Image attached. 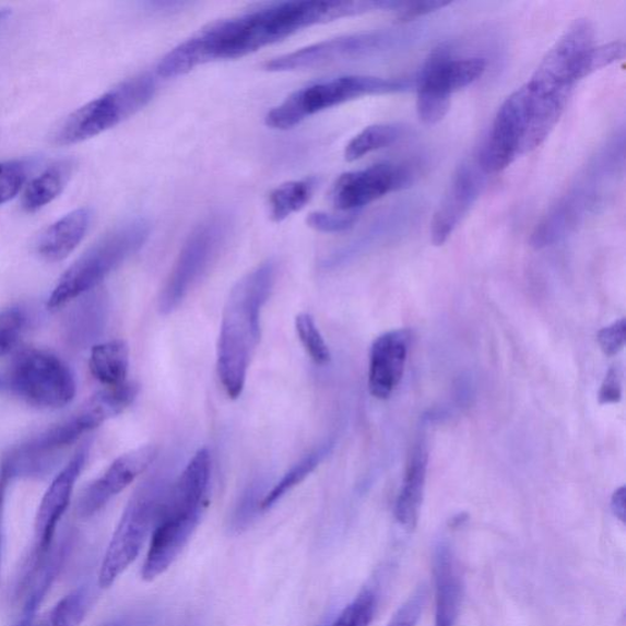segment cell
I'll use <instances>...</instances> for the list:
<instances>
[{"instance_id": "cell-20", "label": "cell", "mask_w": 626, "mask_h": 626, "mask_svg": "<svg viewBox=\"0 0 626 626\" xmlns=\"http://www.w3.org/2000/svg\"><path fill=\"white\" fill-rule=\"evenodd\" d=\"M90 223L88 209H78L66 214L39 235L36 244L37 253L48 262L66 260L85 239Z\"/></svg>"}, {"instance_id": "cell-24", "label": "cell", "mask_w": 626, "mask_h": 626, "mask_svg": "<svg viewBox=\"0 0 626 626\" xmlns=\"http://www.w3.org/2000/svg\"><path fill=\"white\" fill-rule=\"evenodd\" d=\"M139 394V386L133 382L107 387L87 400L76 415L84 423L88 433L116 417L128 409Z\"/></svg>"}, {"instance_id": "cell-8", "label": "cell", "mask_w": 626, "mask_h": 626, "mask_svg": "<svg viewBox=\"0 0 626 626\" xmlns=\"http://www.w3.org/2000/svg\"><path fill=\"white\" fill-rule=\"evenodd\" d=\"M232 222L228 214L215 213L203 220L182 245L160 297L162 314L178 309L185 297L206 273L227 241Z\"/></svg>"}, {"instance_id": "cell-19", "label": "cell", "mask_w": 626, "mask_h": 626, "mask_svg": "<svg viewBox=\"0 0 626 626\" xmlns=\"http://www.w3.org/2000/svg\"><path fill=\"white\" fill-rule=\"evenodd\" d=\"M434 575L436 591L435 626H456L461 600H463V582H461L453 553L445 543H440L436 550Z\"/></svg>"}, {"instance_id": "cell-17", "label": "cell", "mask_w": 626, "mask_h": 626, "mask_svg": "<svg viewBox=\"0 0 626 626\" xmlns=\"http://www.w3.org/2000/svg\"><path fill=\"white\" fill-rule=\"evenodd\" d=\"M486 68L484 58H454L447 48L440 47L429 56L415 84L417 91L451 99L456 92L484 75Z\"/></svg>"}, {"instance_id": "cell-34", "label": "cell", "mask_w": 626, "mask_h": 626, "mask_svg": "<svg viewBox=\"0 0 626 626\" xmlns=\"http://www.w3.org/2000/svg\"><path fill=\"white\" fill-rule=\"evenodd\" d=\"M27 173L26 162L0 163V206L17 197L27 180Z\"/></svg>"}, {"instance_id": "cell-4", "label": "cell", "mask_w": 626, "mask_h": 626, "mask_svg": "<svg viewBox=\"0 0 626 626\" xmlns=\"http://www.w3.org/2000/svg\"><path fill=\"white\" fill-rule=\"evenodd\" d=\"M151 225L145 220L129 221L92 246L61 275L48 299V309L56 311L78 297L95 290L150 238Z\"/></svg>"}, {"instance_id": "cell-31", "label": "cell", "mask_w": 626, "mask_h": 626, "mask_svg": "<svg viewBox=\"0 0 626 626\" xmlns=\"http://www.w3.org/2000/svg\"><path fill=\"white\" fill-rule=\"evenodd\" d=\"M264 482L261 479L255 480L246 487L233 510L229 520V530L234 533H241L248 530L260 510L265 497Z\"/></svg>"}, {"instance_id": "cell-25", "label": "cell", "mask_w": 626, "mask_h": 626, "mask_svg": "<svg viewBox=\"0 0 626 626\" xmlns=\"http://www.w3.org/2000/svg\"><path fill=\"white\" fill-rule=\"evenodd\" d=\"M73 169V161H60L31 180L24 192L23 209L35 213L52 203L67 188Z\"/></svg>"}, {"instance_id": "cell-38", "label": "cell", "mask_w": 626, "mask_h": 626, "mask_svg": "<svg viewBox=\"0 0 626 626\" xmlns=\"http://www.w3.org/2000/svg\"><path fill=\"white\" fill-rule=\"evenodd\" d=\"M625 57V45L623 43H612L603 46H594L588 59L589 76L603 68H607Z\"/></svg>"}, {"instance_id": "cell-1", "label": "cell", "mask_w": 626, "mask_h": 626, "mask_svg": "<svg viewBox=\"0 0 626 626\" xmlns=\"http://www.w3.org/2000/svg\"><path fill=\"white\" fill-rule=\"evenodd\" d=\"M383 10V0H304L261 7L239 16L220 20L185 39L164 56L157 74L174 79L215 60H234L315 25Z\"/></svg>"}, {"instance_id": "cell-39", "label": "cell", "mask_w": 626, "mask_h": 626, "mask_svg": "<svg viewBox=\"0 0 626 626\" xmlns=\"http://www.w3.org/2000/svg\"><path fill=\"white\" fill-rule=\"evenodd\" d=\"M598 341L605 355H617L626 341V322L624 318L609 327L602 328L599 332Z\"/></svg>"}, {"instance_id": "cell-13", "label": "cell", "mask_w": 626, "mask_h": 626, "mask_svg": "<svg viewBox=\"0 0 626 626\" xmlns=\"http://www.w3.org/2000/svg\"><path fill=\"white\" fill-rule=\"evenodd\" d=\"M413 181V169L403 164H377L343 174L333 185L331 198L338 211L357 212L388 193L409 188Z\"/></svg>"}, {"instance_id": "cell-45", "label": "cell", "mask_w": 626, "mask_h": 626, "mask_svg": "<svg viewBox=\"0 0 626 626\" xmlns=\"http://www.w3.org/2000/svg\"><path fill=\"white\" fill-rule=\"evenodd\" d=\"M36 612L24 610L22 619L15 626H34Z\"/></svg>"}, {"instance_id": "cell-10", "label": "cell", "mask_w": 626, "mask_h": 626, "mask_svg": "<svg viewBox=\"0 0 626 626\" xmlns=\"http://www.w3.org/2000/svg\"><path fill=\"white\" fill-rule=\"evenodd\" d=\"M589 19H577L542 59L528 85L539 94H571L578 81L589 76L588 59L594 47Z\"/></svg>"}, {"instance_id": "cell-37", "label": "cell", "mask_w": 626, "mask_h": 626, "mask_svg": "<svg viewBox=\"0 0 626 626\" xmlns=\"http://www.w3.org/2000/svg\"><path fill=\"white\" fill-rule=\"evenodd\" d=\"M427 598L425 587L418 588L398 610L388 626H416Z\"/></svg>"}, {"instance_id": "cell-11", "label": "cell", "mask_w": 626, "mask_h": 626, "mask_svg": "<svg viewBox=\"0 0 626 626\" xmlns=\"http://www.w3.org/2000/svg\"><path fill=\"white\" fill-rule=\"evenodd\" d=\"M530 105L531 92L525 84L511 94L498 109L476 162L486 176L505 170L521 156Z\"/></svg>"}, {"instance_id": "cell-14", "label": "cell", "mask_w": 626, "mask_h": 626, "mask_svg": "<svg viewBox=\"0 0 626 626\" xmlns=\"http://www.w3.org/2000/svg\"><path fill=\"white\" fill-rule=\"evenodd\" d=\"M87 453L85 449H80L70 459L69 463L54 480L47 489L43 501H40L36 521V550L31 574L39 568L45 560L56 535L57 527L61 518L66 515L71 496L75 488L82 470L86 463Z\"/></svg>"}, {"instance_id": "cell-43", "label": "cell", "mask_w": 626, "mask_h": 626, "mask_svg": "<svg viewBox=\"0 0 626 626\" xmlns=\"http://www.w3.org/2000/svg\"><path fill=\"white\" fill-rule=\"evenodd\" d=\"M611 508L615 518L619 519L622 522H625L626 518V489L625 487H621L614 492L611 501Z\"/></svg>"}, {"instance_id": "cell-41", "label": "cell", "mask_w": 626, "mask_h": 626, "mask_svg": "<svg viewBox=\"0 0 626 626\" xmlns=\"http://www.w3.org/2000/svg\"><path fill=\"white\" fill-rule=\"evenodd\" d=\"M623 394L622 371L619 367H612L601 386L599 402L601 405L619 403Z\"/></svg>"}, {"instance_id": "cell-3", "label": "cell", "mask_w": 626, "mask_h": 626, "mask_svg": "<svg viewBox=\"0 0 626 626\" xmlns=\"http://www.w3.org/2000/svg\"><path fill=\"white\" fill-rule=\"evenodd\" d=\"M211 480V457L200 449L179 479L170 486L155 525L142 578L155 580L187 547L206 506Z\"/></svg>"}, {"instance_id": "cell-32", "label": "cell", "mask_w": 626, "mask_h": 626, "mask_svg": "<svg viewBox=\"0 0 626 626\" xmlns=\"http://www.w3.org/2000/svg\"><path fill=\"white\" fill-rule=\"evenodd\" d=\"M295 327L306 353L310 355L312 361L317 365H326L330 363V347H328L320 330H318L314 317L309 314L297 316Z\"/></svg>"}, {"instance_id": "cell-27", "label": "cell", "mask_w": 626, "mask_h": 626, "mask_svg": "<svg viewBox=\"0 0 626 626\" xmlns=\"http://www.w3.org/2000/svg\"><path fill=\"white\" fill-rule=\"evenodd\" d=\"M316 188V178L286 181L280 185L269 197L271 218L281 223L305 209L306 204L311 201Z\"/></svg>"}, {"instance_id": "cell-16", "label": "cell", "mask_w": 626, "mask_h": 626, "mask_svg": "<svg viewBox=\"0 0 626 626\" xmlns=\"http://www.w3.org/2000/svg\"><path fill=\"white\" fill-rule=\"evenodd\" d=\"M485 176L477 163H464L458 168L430 223V239L435 246L445 245L474 206L484 189Z\"/></svg>"}, {"instance_id": "cell-2", "label": "cell", "mask_w": 626, "mask_h": 626, "mask_svg": "<svg viewBox=\"0 0 626 626\" xmlns=\"http://www.w3.org/2000/svg\"><path fill=\"white\" fill-rule=\"evenodd\" d=\"M276 267L267 261L236 284L225 304L221 326L217 368L224 391L239 398L251 357L261 340V311L275 282Z\"/></svg>"}, {"instance_id": "cell-42", "label": "cell", "mask_w": 626, "mask_h": 626, "mask_svg": "<svg viewBox=\"0 0 626 626\" xmlns=\"http://www.w3.org/2000/svg\"><path fill=\"white\" fill-rule=\"evenodd\" d=\"M160 614L155 610L132 611L113 618L101 626H156Z\"/></svg>"}, {"instance_id": "cell-9", "label": "cell", "mask_w": 626, "mask_h": 626, "mask_svg": "<svg viewBox=\"0 0 626 626\" xmlns=\"http://www.w3.org/2000/svg\"><path fill=\"white\" fill-rule=\"evenodd\" d=\"M10 387L26 403L43 409L64 408L76 395L75 377L68 365L55 354L37 349L16 357Z\"/></svg>"}, {"instance_id": "cell-26", "label": "cell", "mask_w": 626, "mask_h": 626, "mask_svg": "<svg viewBox=\"0 0 626 626\" xmlns=\"http://www.w3.org/2000/svg\"><path fill=\"white\" fill-rule=\"evenodd\" d=\"M129 346L122 341H111L92 347L90 371L107 387L125 385L129 373Z\"/></svg>"}, {"instance_id": "cell-30", "label": "cell", "mask_w": 626, "mask_h": 626, "mask_svg": "<svg viewBox=\"0 0 626 626\" xmlns=\"http://www.w3.org/2000/svg\"><path fill=\"white\" fill-rule=\"evenodd\" d=\"M90 604L85 588L71 592L60 600L37 625L34 626H80L84 622Z\"/></svg>"}, {"instance_id": "cell-40", "label": "cell", "mask_w": 626, "mask_h": 626, "mask_svg": "<svg viewBox=\"0 0 626 626\" xmlns=\"http://www.w3.org/2000/svg\"><path fill=\"white\" fill-rule=\"evenodd\" d=\"M450 5L444 0H420V2H402L397 10L399 22H412V20L438 12Z\"/></svg>"}, {"instance_id": "cell-22", "label": "cell", "mask_w": 626, "mask_h": 626, "mask_svg": "<svg viewBox=\"0 0 626 626\" xmlns=\"http://www.w3.org/2000/svg\"><path fill=\"white\" fill-rule=\"evenodd\" d=\"M529 88L531 105L527 132L521 146V156L535 151L548 139L553 129L558 125L570 96L567 94H539L530 86Z\"/></svg>"}, {"instance_id": "cell-5", "label": "cell", "mask_w": 626, "mask_h": 626, "mask_svg": "<svg viewBox=\"0 0 626 626\" xmlns=\"http://www.w3.org/2000/svg\"><path fill=\"white\" fill-rule=\"evenodd\" d=\"M415 81L349 75L317 82L297 90L265 116V125L274 130H290L317 113L375 95L395 94L413 86Z\"/></svg>"}, {"instance_id": "cell-15", "label": "cell", "mask_w": 626, "mask_h": 626, "mask_svg": "<svg viewBox=\"0 0 626 626\" xmlns=\"http://www.w3.org/2000/svg\"><path fill=\"white\" fill-rule=\"evenodd\" d=\"M155 446H143L120 456L113 461L105 474L82 494L78 512L81 518H91L135 481L157 458Z\"/></svg>"}, {"instance_id": "cell-29", "label": "cell", "mask_w": 626, "mask_h": 626, "mask_svg": "<svg viewBox=\"0 0 626 626\" xmlns=\"http://www.w3.org/2000/svg\"><path fill=\"white\" fill-rule=\"evenodd\" d=\"M333 446V442H326L312 450L311 453L306 454L300 461H297V463L286 472L279 484L270 492H267L262 501V510L272 508L287 492L302 484V482L322 463L324 458L331 453Z\"/></svg>"}, {"instance_id": "cell-46", "label": "cell", "mask_w": 626, "mask_h": 626, "mask_svg": "<svg viewBox=\"0 0 626 626\" xmlns=\"http://www.w3.org/2000/svg\"><path fill=\"white\" fill-rule=\"evenodd\" d=\"M9 14H10V13L8 12V10H0V22H3V20H4L5 17H8Z\"/></svg>"}, {"instance_id": "cell-36", "label": "cell", "mask_w": 626, "mask_h": 626, "mask_svg": "<svg viewBox=\"0 0 626 626\" xmlns=\"http://www.w3.org/2000/svg\"><path fill=\"white\" fill-rule=\"evenodd\" d=\"M358 221V212H343L340 214L314 212L306 223L310 228L321 233H342L352 229Z\"/></svg>"}, {"instance_id": "cell-18", "label": "cell", "mask_w": 626, "mask_h": 626, "mask_svg": "<svg viewBox=\"0 0 626 626\" xmlns=\"http://www.w3.org/2000/svg\"><path fill=\"white\" fill-rule=\"evenodd\" d=\"M409 352L406 331L378 336L369 353L368 389L379 400L391 398L402 381Z\"/></svg>"}, {"instance_id": "cell-21", "label": "cell", "mask_w": 626, "mask_h": 626, "mask_svg": "<svg viewBox=\"0 0 626 626\" xmlns=\"http://www.w3.org/2000/svg\"><path fill=\"white\" fill-rule=\"evenodd\" d=\"M427 464V448L424 440H420L409 457L403 486L395 503L397 521L408 531L417 527L425 494Z\"/></svg>"}, {"instance_id": "cell-28", "label": "cell", "mask_w": 626, "mask_h": 626, "mask_svg": "<svg viewBox=\"0 0 626 626\" xmlns=\"http://www.w3.org/2000/svg\"><path fill=\"white\" fill-rule=\"evenodd\" d=\"M405 135V128L400 125H376L366 128L347 143L344 152L347 162L364 158L378 150L394 145Z\"/></svg>"}, {"instance_id": "cell-12", "label": "cell", "mask_w": 626, "mask_h": 626, "mask_svg": "<svg viewBox=\"0 0 626 626\" xmlns=\"http://www.w3.org/2000/svg\"><path fill=\"white\" fill-rule=\"evenodd\" d=\"M395 38L387 33H362L322 40L273 58L263 66L271 73L323 68L382 52Z\"/></svg>"}, {"instance_id": "cell-23", "label": "cell", "mask_w": 626, "mask_h": 626, "mask_svg": "<svg viewBox=\"0 0 626 626\" xmlns=\"http://www.w3.org/2000/svg\"><path fill=\"white\" fill-rule=\"evenodd\" d=\"M588 194L575 192L554 206L532 234L533 248H546L566 235L581 220L589 206Z\"/></svg>"}, {"instance_id": "cell-33", "label": "cell", "mask_w": 626, "mask_h": 626, "mask_svg": "<svg viewBox=\"0 0 626 626\" xmlns=\"http://www.w3.org/2000/svg\"><path fill=\"white\" fill-rule=\"evenodd\" d=\"M376 605L375 593L365 590L346 605L331 626H369L375 617Z\"/></svg>"}, {"instance_id": "cell-44", "label": "cell", "mask_w": 626, "mask_h": 626, "mask_svg": "<svg viewBox=\"0 0 626 626\" xmlns=\"http://www.w3.org/2000/svg\"><path fill=\"white\" fill-rule=\"evenodd\" d=\"M12 477H13L12 471H10L9 466L5 463H3L2 468H0V521H2V512H3L7 487L10 479Z\"/></svg>"}, {"instance_id": "cell-35", "label": "cell", "mask_w": 626, "mask_h": 626, "mask_svg": "<svg viewBox=\"0 0 626 626\" xmlns=\"http://www.w3.org/2000/svg\"><path fill=\"white\" fill-rule=\"evenodd\" d=\"M26 324V316L17 307L0 312V356L13 351Z\"/></svg>"}, {"instance_id": "cell-6", "label": "cell", "mask_w": 626, "mask_h": 626, "mask_svg": "<svg viewBox=\"0 0 626 626\" xmlns=\"http://www.w3.org/2000/svg\"><path fill=\"white\" fill-rule=\"evenodd\" d=\"M169 488L167 479L153 476L132 495L102 562L98 575L102 589L110 588L138 558L143 543L155 529Z\"/></svg>"}, {"instance_id": "cell-7", "label": "cell", "mask_w": 626, "mask_h": 626, "mask_svg": "<svg viewBox=\"0 0 626 626\" xmlns=\"http://www.w3.org/2000/svg\"><path fill=\"white\" fill-rule=\"evenodd\" d=\"M156 88L155 79L149 74L122 81L106 94L71 113L55 133L56 145H76L119 126L147 106Z\"/></svg>"}]
</instances>
